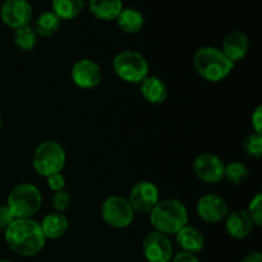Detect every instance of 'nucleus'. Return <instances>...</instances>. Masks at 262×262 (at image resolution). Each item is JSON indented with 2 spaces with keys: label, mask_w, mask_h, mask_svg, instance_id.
<instances>
[{
  "label": "nucleus",
  "mask_w": 262,
  "mask_h": 262,
  "mask_svg": "<svg viewBox=\"0 0 262 262\" xmlns=\"http://www.w3.org/2000/svg\"><path fill=\"white\" fill-rule=\"evenodd\" d=\"M248 49H250V41L247 36L241 31H232L224 37L222 51L230 61L235 64L245 59Z\"/></svg>",
  "instance_id": "15"
},
{
  "label": "nucleus",
  "mask_w": 262,
  "mask_h": 262,
  "mask_svg": "<svg viewBox=\"0 0 262 262\" xmlns=\"http://www.w3.org/2000/svg\"><path fill=\"white\" fill-rule=\"evenodd\" d=\"M127 200L135 212L150 214L151 210L160 201V191L152 182L141 181L132 187Z\"/></svg>",
  "instance_id": "8"
},
{
  "label": "nucleus",
  "mask_w": 262,
  "mask_h": 262,
  "mask_svg": "<svg viewBox=\"0 0 262 262\" xmlns=\"http://www.w3.org/2000/svg\"><path fill=\"white\" fill-rule=\"evenodd\" d=\"M113 71L122 81L140 84L148 76L150 66L145 56L135 50L120 51L113 59Z\"/></svg>",
  "instance_id": "6"
},
{
  "label": "nucleus",
  "mask_w": 262,
  "mask_h": 262,
  "mask_svg": "<svg viewBox=\"0 0 262 262\" xmlns=\"http://www.w3.org/2000/svg\"><path fill=\"white\" fill-rule=\"evenodd\" d=\"M0 9H2V4H0Z\"/></svg>",
  "instance_id": "35"
},
{
  "label": "nucleus",
  "mask_w": 262,
  "mask_h": 262,
  "mask_svg": "<svg viewBox=\"0 0 262 262\" xmlns=\"http://www.w3.org/2000/svg\"><path fill=\"white\" fill-rule=\"evenodd\" d=\"M13 41H14L15 46L22 51H31L37 45V33L35 32L33 27L25 26V27L14 30Z\"/></svg>",
  "instance_id": "23"
},
{
  "label": "nucleus",
  "mask_w": 262,
  "mask_h": 262,
  "mask_svg": "<svg viewBox=\"0 0 262 262\" xmlns=\"http://www.w3.org/2000/svg\"><path fill=\"white\" fill-rule=\"evenodd\" d=\"M40 228L46 239H58L63 237L69 228V220L61 212H50L42 217Z\"/></svg>",
  "instance_id": "18"
},
{
  "label": "nucleus",
  "mask_w": 262,
  "mask_h": 262,
  "mask_svg": "<svg viewBox=\"0 0 262 262\" xmlns=\"http://www.w3.org/2000/svg\"><path fill=\"white\" fill-rule=\"evenodd\" d=\"M235 64L230 61L222 49L215 46H202L193 56V67L202 79L211 83L222 82L229 76Z\"/></svg>",
  "instance_id": "3"
},
{
  "label": "nucleus",
  "mask_w": 262,
  "mask_h": 262,
  "mask_svg": "<svg viewBox=\"0 0 262 262\" xmlns=\"http://www.w3.org/2000/svg\"><path fill=\"white\" fill-rule=\"evenodd\" d=\"M67 154L63 146L53 140L43 141L36 147L32 156V165L36 173L41 177L61 173L66 166Z\"/></svg>",
  "instance_id": "5"
},
{
  "label": "nucleus",
  "mask_w": 262,
  "mask_h": 262,
  "mask_svg": "<svg viewBox=\"0 0 262 262\" xmlns=\"http://www.w3.org/2000/svg\"><path fill=\"white\" fill-rule=\"evenodd\" d=\"M140 91L148 104H163L168 99V87L165 82L156 76L146 77L140 83Z\"/></svg>",
  "instance_id": "16"
},
{
  "label": "nucleus",
  "mask_w": 262,
  "mask_h": 262,
  "mask_svg": "<svg viewBox=\"0 0 262 262\" xmlns=\"http://www.w3.org/2000/svg\"><path fill=\"white\" fill-rule=\"evenodd\" d=\"M60 22L61 20L59 19L58 15L51 12V10H49V12H43L38 15L35 22L33 30L37 33V36H41V37H50V36H53L59 30Z\"/></svg>",
  "instance_id": "22"
},
{
  "label": "nucleus",
  "mask_w": 262,
  "mask_h": 262,
  "mask_svg": "<svg viewBox=\"0 0 262 262\" xmlns=\"http://www.w3.org/2000/svg\"><path fill=\"white\" fill-rule=\"evenodd\" d=\"M241 262H262V255L260 252H251L246 255Z\"/></svg>",
  "instance_id": "32"
},
{
  "label": "nucleus",
  "mask_w": 262,
  "mask_h": 262,
  "mask_svg": "<svg viewBox=\"0 0 262 262\" xmlns=\"http://www.w3.org/2000/svg\"><path fill=\"white\" fill-rule=\"evenodd\" d=\"M89 8L95 18L101 20H115L123 10L122 0H90Z\"/></svg>",
  "instance_id": "19"
},
{
  "label": "nucleus",
  "mask_w": 262,
  "mask_h": 262,
  "mask_svg": "<svg viewBox=\"0 0 262 262\" xmlns=\"http://www.w3.org/2000/svg\"><path fill=\"white\" fill-rule=\"evenodd\" d=\"M71 77L73 83L79 89H95L102 81L101 67L91 59H81L72 67Z\"/></svg>",
  "instance_id": "12"
},
{
  "label": "nucleus",
  "mask_w": 262,
  "mask_h": 262,
  "mask_svg": "<svg viewBox=\"0 0 262 262\" xmlns=\"http://www.w3.org/2000/svg\"><path fill=\"white\" fill-rule=\"evenodd\" d=\"M33 10L28 0H5L2 4L0 17L8 27L17 28L30 26Z\"/></svg>",
  "instance_id": "11"
},
{
  "label": "nucleus",
  "mask_w": 262,
  "mask_h": 262,
  "mask_svg": "<svg viewBox=\"0 0 262 262\" xmlns=\"http://www.w3.org/2000/svg\"><path fill=\"white\" fill-rule=\"evenodd\" d=\"M2 124H3V120H2V117H0V128H2Z\"/></svg>",
  "instance_id": "34"
},
{
  "label": "nucleus",
  "mask_w": 262,
  "mask_h": 262,
  "mask_svg": "<svg viewBox=\"0 0 262 262\" xmlns=\"http://www.w3.org/2000/svg\"><path fill=\"white\" fill-rule=\"evenodd\" d=\"M14 220L12 212L9 211V209L5 206H0V230H5L10 225V223Z\"/></svg>",
  "instance_id": "30"
},
{
  "label": "nucleus",
  "mask_w": 262,
  "mask_h": 262,
  "mask_svg": "<svg viewBox=\"0 0 262 262\" xmlns=\"http://www.w3.org/2000/svg\"><path fill=\"white\" fill-rule=\"evenodd\" d=\"M115 20H117L118 27L123 32L129 33V35L138 33L145 25L142 13L137 9H133V8H123V10L119 13Z\"/></svg>",
  "instance_id": "20"
},
{
  "label": "nucleus",
  "mask_w": 262,
  "mask_h": 262,
  "mask_svg": "<svg viewBox=\"0 0 262 262\" xmlns=\"http://www.w3.org/2000/svg\"><path fill=\"white\" fill-rule=\"evenodd\" d=\"M150 223L156 232L176 235L188 224V210L181 200H160L150 211Z\"/></svg>",
  "instance_id": "2"
},
{
  "label": "nucleus",
  "mask_w": 262,
  "mask_h": 262,
  "mask_svg": "<svg viewBox=\"0 0 262 262\" xmlns=\"http://www.w3.org/2000/svg\"><path fill=\"white\" fill-rule=\"evenodd\" d=\"M4 232L8 247L23 257H33L45 247L46 238L40 223L33 219H14Z\"/></svg>",
  "instance_id": "1"
},
{
  "label": "nucleus",
  "mask_w": 262,
  "mask_h": 262,
  "mask_svg": "<svg viewBox=\"0 0 262 262\" xmlns=\"http://www.w3.org/2000/svg\"><path fill=\"white\" fill-rule=\"evenodd\" d=\"M46 179H48L49 188L53 192L63 191L66 188V178H64V176L61 173L53 174V176L48 177Z\"/></svg>",
  "instance_id": "28"
},
{
  "label": "nucleus",
  "mask_w": 262,
  "mask_h": 262,
  "mask_svg": "<svg viewBox=\"0 0 262 262\" xmlns=\"http://www.w3.org/2000/svg\"><path fill=\"white\" fill-rule=\"evenodd\" d=\"M69 205H71V194L63 189V191L54 192L53 197H51V206L54 207L56 212H64L68 210Z\"/></svg>",
  "instance_id": "27"
},
{
  "label": "nucleus",
  "mask_w": 262,
  "mask_h": 262,
  "mask_svg": "<svg viewBox=\"0 0 262 262\" xmlns=\"http://www.w3.org/2000/svg\"><path fill=\"white\" fill-rule=\"evenodd\" d=\"M247 215L250 216L251 222L253 223V225L257 228H260L262 225V194L256 193L252 197V200L248 204L247 210H246Z\"/></svg>",
  "instance_id": "26"
},
{
  "label": "nucleus",
  "mask_w": 262,
  "mask_h": 262,
  "mask_svg": "<svg viewBox=\"0 0 262 262\" xmlns=\"http://www.w3.org/2000/svg\"><path fill=\"white\" fill-rule=\"evenodd\" d=\"M248 169L241 161H232L224 165V179L232 184H241L247 179Z\"/></svg>",
  "instance_id": "24"
},
{
  "label": "nucleus",
  "mask_w": 262,
  "mask_h": 262,
  "mask_svg": "<svg viewBox=\"0 0 262 262\" xmlns=\"http://www.w3.org/2000/svg\"><path fill=\"white\" fill-rule=\"evenodd\" d=\"M42 205L40 189L32 183L17 184L10 191L7 207L14 219H32Z\"/></svg>",
  "instance_id": "4"
},
{
  "label": "nucleus",
  "mask_w": 262,
  "mask_h": 262,
  "mask_svg": "<svg viewBox=\"0 0 262 262\" xmlns=\"http://www.w3.org/2000/svg\"><path fill=\"white\" fill-rule=\"evenodd\" d=\"M177 245L182 251L189 253H199L205 247V237L199 229L187 224L176 234Z\"/></svg>",
  "instance_id": "17"
},
{
  "label": "nucleus",
  "mask_w": 262,
  "mask_h": 262,
  "mask_svg": "<svg viewBox=\"0 0 262 262\" xmlns=\"http://www.w3.org/2000/svg\"><path fill=\"white\" fill-rule=\"evenodd\" d=\"M132 206L125 197L110 196L102 202L101 217L109 227L114 229H125L135 220Z\"/></svg>",
  "instance_id": "7"
},
{
  "label": "nucleus",
  "mask_w": 262,
  "mask_h": 262,
  "mask_svg": "<svg viewBox=\"0 0 262 262\" xmlns=\"http://www.w3.org/2000/svg\"><path fill=\"white\" fill-rule=\"evenodd\" d=\"M142 248L147 262H170L173 257V245L170 238L156 230L146 234Z\"/></svg>",
  "instance_id": "10"
},
{
  "label": "nucleus",
  "mask_w": 262,
  "mask_h": 262,
  "mask_svg": "<svg viewBox=\"0 0 262 262\" xmlns=\"http://www.w3.org/2000/svg\"><path fill=\"white\" fill-rule=\"evenodd\" d=\"M196 211L200 219L209 224H217L223 222L229 214L227 201L217 194H205L199 200L196 205Z\"/></svg>",
  "instance_id": "13"
},
{
  "label": "nucleus",
  "mask_w": 262,
  "mask_h": 262,
  "mask_svg": "<svg viewBox=\"0 0 262 262\" xmlns=\"http://www.w3.org/2000/svg\"><path fill=\"white\" fill-rule=\"evenodd\" d=\"M224 165L225 164L217 155L204 152L194 159L193 171L204 183L216 184L224 179Z\"/></svg>",
  "instance_id": "9"
},
{
  "label": "nucleus",
  "mask_w": 262,
  "mask_h": 262,
  "mask_svg": "<svg viewBox=\"0 0 262 262\" xmlns=\"http://www.w3.org/2000/svg\"><path fill=\"white\" fill-rule=\"evenodd\" d=\"M251 124H252L253 132L261 135L262 133V106L258 105L251 115Z\"/></svg>",
  "instance_id": "29"
},
{
  "label": "nucleus",
  "mask_w": 262,
  "mask_h": 262,
  "mask_svg": "<svg viewBox=\"0 0 262 262\" xmlns=\"http://www.w3.org/2000/svg\"><path fill=\"white\" fill-rule=\"evenodd\" d=\"M225 230L233 239H246L252 233L253 223L251 222L250 216L246 210H234L225 217Z\"/></svg>",
  "instance_id": "14"
},
{
  "label": "nucleus",
  "mask_w": 262,
  "mask_h": 262,
  "mask_svg": "<svg viewBox=\"0 0 262 262\" xmlns=\"http://www.w3.org/2000/svg\"><path fill=\"white\" fill-rule=\"evenodd\" d=\"M243 150L248 156L260 159L262 156V135L252 132L243 141Z\"/></svg>",
  "instance_id": "25"
},
{
  "label": "nucleus",
  "mask_w": 262,
  "mask_h": 262,
  "mask_svg": "<svg viewBox=\"0 0 262 262\" xmlns=\"http://www.w3.org/2000/svg\"><path fill=\"white\" fill-rule=\"evenodd\" d=\"M171 262H200V260L194 253L181 251V252H178L177 255H173Z\"/></svg>",
  "instance_id": "31"
},
{
  "label": "nucleus",
  "mask_w": 262,
  "mask_h": 262,
  "mask_svg": "<svg viewBox=\"0 0 262 262\" xmlns=\"http://www.w3.org/2000/svg\"><path fill=\"white\" fill-rule=\"evenodd\" d=\"M0 262H13V261H9V260H0Z\"/></svg>",
  "instance_id": "33"
},
{
  "label": "nucleus",
  "mask_w": 262,
  "mask_h": 262,
  "mask_svg": "<svg viewBox=\"0 0 262 262\" xmlns=\"http://www.w3.org/2000/svg\"><path fill=\"white\" fill-rule=\"evenodd\" d=\"M84 0H51V12L55 13L60 20L74 19L81 14Z\"/></svg>",
  "instance_id": "21"
}]
</instances>
